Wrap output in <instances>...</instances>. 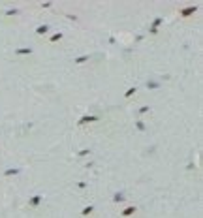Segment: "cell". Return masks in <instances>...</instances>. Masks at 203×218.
Here are the masks:
<instances>
[{
    "label": "cell",
    "instance_id": "obj_1",
    "mask_svg": "<svg viewBox=\"0 0 203 218\" xmlns=\"http://www.w3.org/2000/svg\"><path fill=\"white\" fill-rule=\"evenodd\" d=\"M38 32H39V34H43V32H47V26H42V28H38Z\"/></svg>",
    "mask_w": 203,
    "mask_h": 218
},
{
    "label": "cell",
    "instance_id": "obj_2",
    "mask_svg": "<svg viewBox=\"0 0 203 218\" xmlns=\"http://www.w3.org/2000/svg\"><path fill=\"white\" fill-rule=\"evenodd\" d=\"M134 211H135L134 207H128V211H124V215H130V212H134Z\"/></svg>",
    "mask_w": 203,
    "mask_h": 218
}]
</instances>
